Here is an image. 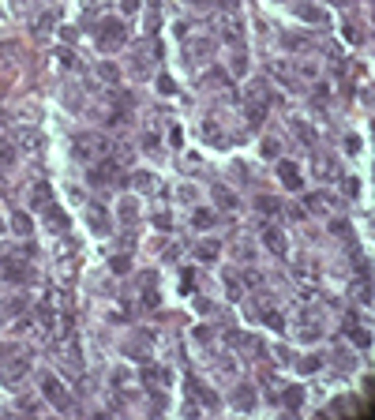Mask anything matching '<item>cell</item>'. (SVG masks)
<instances>
[{
    "mask_svg": "<svg viewBox=\"0 0 375 420\" xmlns=\"http://www.w3.org/2000/svg\"><path fill=\"white\" fill-rule=\"evenodd\" d=\"M53 353L64 360V368H68V371H83V357H79V345H75L72 334H60V338L53 341Z\"/></svg>",
    "mask_w": 375,
    "mask_h": 420,
    "instance_id": "1",
    "label": "cell"
},
{
    "mask_svg": "<svg viewBox=\"0 0 375 420\" xmlns=\"http://www.w3.org/2000/svg\"><path fill=\"white\" fill-rule=\"evenodd\" d=\"M98 150H109L105 147V139L98 135V131H79L75 135V158H83V161H90Z\"/></svg>",
    "mask_w": 375,
    "mask_h": 420,
    "instance_id": "2",
    "label": "cell"
},
{
    "mask_svg": "<svg viewBox=\"0 0 375 420\" xmlns=\"http://www.w3.org/2000/svg\"><path fill=\"white\" fill-rule=\"evenodd\" d=\"M42 394L49 398L60 413H68V409H72V398L64 394V387H60V379H56V375H42Z\"/></svg>",
    "mask_w": 375,
    "mask_h": 420,
    "instance_id": "3",
    "label": "cell"
},
{
    "mask_svg": "<svg viewBox=\"0 0 375 420\" xmlns=\"http://www.w3.org/2000/svg\"><path fill=\"white\" fill-rule=\"evenodd\" d=\"M120 42H124V26L117 23V19H105V23L98 26V45L101 49H117Z\"/></svg>",
    "mask_w": 375,
    "mask_h": 420,
    "instance_id": "4",
    "label": "cell"
},
{
    "mask_svg": "<svg viewBox=\"0 0 375 420\" xmlns=\"http://www.w3.org/2000/svg\"><path fill=\"white\" fill-rule=\"evenodd\" d=\"M139 285H143V304H147V308H158V274L147 270L139 278Z\"/></svg>",
    "mask_w": 375,
    "mask_h": 420,
    "instance_id": "5",
    "label": "cell"
},
{
    "mask_svg": "<svg viewBox=\"0 0 375 420\" xmlns=\"http://www.w3.org/2000/svg\"><path fill=\"white\" fill-rule=\"evenodd\" d=\"M334 206H338V199H334V195H326V192L308 195V210H312V214H330Z\"/></svg>",
    "mask_w": 375,
    "mask_h": 420,
    "instance_id": "6",
    "label": "cell"
},
{
    "mask_svg": "<svg viewBox=\"0 0 375 420\" xmlns=\"http://www.w3.org/2000/svg\"><path fill=\"white\" fill-rule=\"evenodd\" d=\"M278 177H282V184L289 188V192H300V173H296L293 161H278Z\"/></svg>",
    "mask_w": 375,
    "mask_h": 420,
    "instance_id": "7",
    "label": "cell"
},
{
    "mask_svg": "<svg viewBox=\"0 0 375 420\" xmlns=\"http://www.w3.org/2000/svg\"><path fill=\"white\" fill-rule=\"evenodd\" d=\"M15 143H19V147H26V150H42L45 147V135H42V131H34V128H23V131H15Z\"/></svg>",
    "mask_w": 375,
    "mask_h": 420,
    "instance_id": "8",
    "label": "cell"
},
{
    "mask_svg": "<svg viewBox=\"0 0 375 420\" xmlns=\"http://www.w3.org/2000/svg\"><path fill=\"white\" fill-rule=\"evenodd\" d=\"M296 15H300L304 23H315V26H326V19H330L323 8H315V4H296Z\"/></svg>",
    "mask_w": 375,
    "mask_h": 420,
    "instance_id": "9",
    "label": "cell"
},
{
    "mask_svg": "<svg viewBox=\"0 0 375 420\" xmlns=\"http://www.w3.org/2000/svg\"><path fill=\"white\" fill-rule=\"evenodd\" d=\"M263 240H266V248H270L274 255H285V252H289V244H285V233H282V229H263Z\"/></svg>",
    "mask_w": 375,
    "mask_h": 420,
    "instance_id": "10",
    "label": "cell"
},
{
    "mask_svg": "<svg viewBox=\"0 0 375 420\" xmlns=\"http://www.w3.org/2000/svg\"><path fill=\"white\" fill-rule=\"evenodd\" d=\"M26 371H30V364H26V360H15V364H4V368H0V379L12 387V383H19V379L26 375Z\"/></svg>",
    "mask_w": 375,
    "mask_h": 420,
    "instance_id": "11",
    "label": "cell"
},
{
    "mask_svg": "<svg viewBox=\"0 0 375 420\" xmlns=\"http://www.w3.org/2000/svg\"><path fill=\"white\" fill-rule=\"evenodd\" d=\"M113 173H117V165H113V161H101V165L90 169V184H98V188L113 184Z\"/></svg>",
    "mask_w": 375,
    "mask_h": 420,
    "instance_id": "12",
    "label": "cell"
},
{
    "mask_svg": "<svg viewBox=\"0 0 375 420\" xmlns=\"http://www.w3.org/2000/svg\"><path fill=\"white\" fill-rule=\"evenodd\" d=\"M143 383H147V387H165L169 383V368L147 364V368H143Z\"/></svg>",
    "mask_w": 375,
    "mask_h": 420,
    "instance_id": "13",
    "label": "cell"
},
{
    "mask_svg": "<svg viewBox=\"0 0 375 420\" xmlns=\"http://www.w3.org/2000/svg\"><path fill=\"white\" fill-rule=\"evenodd\" d=\"M210 195H214V203L222 206V210H236V206H240V199H236L233 192H229V188H222V184H214V188H210Z\"/></svg>",
    "mask_w": 375,
    "mask_h": 420,
    "instance_id": "14",
    "label": "cell"
},
{
    "mask_svg": "<svg viewBox=\"0 0 375 420\" xmlns=\"http://www.w3.org/2000/svg\"><path fill=\"white\" fill-rule=\"evenodd\" d=\"M45 225H49L53 233H64V229H68V214H64L60 206H45Z\"/></svg>",
    "mask_w": 375,
    "mask_h": 420,
    "instance_id": "15",
    "label": "cell"
},
{
    "mask_svg": "<svg viewBox=\"0 0 375 420\" xmlns=\"http://www.w3.org/2000/svg\"><path fill=\"white\" fill-rule=\"evenodd\" d=\"M214 53V42L210 38H195V42H188V60H203V56Z\"/></svg>",
    "mask_w": 375,
    "mask_h": 420,
    "instance_id": "16",
    "label": "cell"
},
{
    "mask_svg": "<svg viewBox=\"0 0 375 420\" xmlns=\"http://www.w3.org/2000/svg\"><path fill=\"white\" fill-rule=\"evenodd\" d=\"M312 169H315V177H323V180H330L334 173H338L334 158H326V154H315V158H312Z\"/></svg>",
    "mask_w": 375,
    "mask_h": 420,
    "instance_id": "17",
    "label": "cell"
},
{
    "mask_svg": "<svg viewBox=\"0 0 375 420\" xmlns=\"http://www.w3.org/2000/svg\"><path fill=\"white\" fill-rule=\"evenodd\" d=\"M218 255H222V244H218V240H203V244H195V259L214 263Z\"/></svg>",
    "mask_w": 375,
    "mask_h": 420,
    "instance_id": "18",
    "label": "cell"
},
{
    "mask_svg": "<svg viewBox=\"0 0 375 420\" xmlns=\"http://www.w3.org/2000/svg\"><path fill=\"white\" fill-rule=\"evenodd\" d=\"M222 30H225V38L229 42H240V34H244V26H240V19L229 12V15H222Z\"/></svg>",
    "mask_w": 375,
    "mask_h": 420,
    "instance_id": "19",
    "label": "cell"
},
{
    "mask_svg": "<svg viewBox=\"0 0 375 420\" xmlns=\"http://www.w3.org/2000/svg\"><path fill=\"white\" fill-rule=\"evenodd\" d=\"M255 402H259V398H255L252 387H236V394H233V405L236 409H255Z\"/></svg>",
    "mask_w": 375,
    "mask_h": 420,
    "instance_id": "20",
    "label": "cell"
},
{
    "mask_svg": "<svg viewBox=\"0 0 375 420\" xmlns=\"http://www.w3.org/2000/svg\"><path fill=\"white\" fill-rule=\"evenodd\" d=\"M12 229H15L19 236H30V233H34V222H30V214L15 210V214H12Z\"/></svg>",
    "mask_w": 375,
    "mask_h": 420,
    "instance_id": "21",
    "label": "cell"
},
{
    "mask_svg": "<svg viewBox=\"0 0 375 420\" xmlns=\"http://www.w3.org/2000/svg\"><path fill=\"white\" fill-rule=\"evenodd\" d=\"M214 222H218L214 210H191V229H210Z\"/></svg>",
    "mask_w": 375,
    "mask_h": 420,
    "instance_id": "22",
    "label": "cell"
},
{
    "mask_svg": "<svg viewBox=\"0 0 375 420\" xmlns=\"http://www.w3.org/2000/svg\"><path fill=\"white\" fill-rule=\"evenodd\" d=\"M135 218H139V203H135V199H120V222L124 225H131V222H135Z\"/></svg>",
    "mask_w": 375,
    "mask_h": 420,
    "instance_id": "23",
    "label": "cell"
},
{
    "mask_svg": "<svg viewBox=\"0 0 375 420\" xmlns=\"http://www.w3.org/2000/svg\"><path fill=\"white\" fill-rule=\"evenodd\" d=\"M296 334H300V338H308V341H312V338H319V319H312V315H304V319H300V327H296Z\"/></svg>",
    "mask_w": 375,
    "mask_h": 420,
    "instance_id": "24",
    "label": "cell"
},
{
    "mask_svg": "<svg viewBox=\"0 0 375 420\" xmlns=\"http://www.w3.org/2000/svg\"><path fill=\"white\" fill-rule=\"evenodd\" d=\"M289 128H293V135L300 139V143H308V147H315V131L308 128L304 120H289Z\"/></svg>",
    "mask_w": 375,
    "mask_h": 420,
    "instance_id": "25",
    "label": "cell"
},
{
    "mask_svg": "<svg viewBox=\"0 0 375 420\" xmlns=\"http://www.w3.org/2000/svg\"><path fill=\"white\" fill-rule=\"evenodd\" d=\"M4 278L8 282H23L26 278V266L19 263V259H4Z\"/></svg>",
    "mask_w": 375,
    "mask_h": 420,
    "instance_id": "26",
    "label": "cell"
},
{
    "mask_svg": "<svg viewBox=\"0 0 375 420\" xmlns=\"http://www.w3.org/2000/svg\"><path fill=\"white\" fill-rule=\"evenodd\" d=\"M203 139H207V143H218V147H225V131L218 128L214 120H207V124H203Z\"/></svg>",
    "mask_w": 375,
    "mask_h": 420,
    "instance_id": "27",
    "label": "cell"
},
{
    "mask_svg": "<svg viewBox=\"0 0 375 420\" xmlns=\"http://www.w3.org/2000/svg\"><path fill=\"white\" fill-rule=\"evenodd\" d=\"M229 72H233L236 79H244V75H248V53H233V60H229Z\"/></svg>",
    "mask_w": 375,
    "mask_h": 420,
    "instance_id": "28",
    "label": "cell"
},
{
    "mask_svg": "<svg viewBox=\"0 0 375 420\" xmlns=\"http://www.w3.org/2000/svg\"><path fill=\"white\" fill-rule=\"evenodd\" d=\"M255 206L263 210V214H278V210H282V203H278L274 195H259V199H255Z\"/></svg>",
    "mask_w": 375,
    "mask_h": 420,
    "instance_id": "29",
    "label": "cell"
},
{
    "mask_svg": "<svg viewBox=\"0 0 375 420\" xmlns=\"http://www.w3.org/2000/svg\"><path fill=\"white\" fill-rule=\"evenodd\" d=\"M345 334H349V338H353V341H357V345H360V349H368V345H371V334H368V330H364V327H349V330H345Z\"/></svg>",
    "mask_w": 375,
    "mask_h": 420,
    "instance_id": "30",
    "label": "cell"
},
{
    "mask_svg": "<svg viewBox=\"0 0 375 420\" xmlns=\"http://www.w3.org/2000/svg\"><path fill=\"white\" fill-rule=\"evenodd\" d=\"M131 184L139 192H154V173H131Z\"/></svg>",
    "mask_w": 375,
    "mask_h": 420,
    "instance_id": "31",
    "label": "cell"
},
{
    "mask_svg": "<svg viewBox=\"0 0 375 420\" xmlns=\"http://www.w3.org/2000/svg\"><path fill=\"white\" fill-rule=\"evenodd\" d=\"M49 195H53V188H49V184H45V180H42V184H38V188H34V195H30V203H34V206H42V203H49Z\"/></svg>",
    "mask_w": 375,
    "mask_h": 420,
    "instance_id": "32",
    "label": "cell"
},
{
    "mask_svg": "<svg viewBox=\"0 0 375 420\" xmlns=\"http://www.w3.org/2000/svg\"><path fill=\"white\" fill-rule=\"evenodd\" d=\"M296 368H300L304 375H312V371L323 368V360H319V357H300V360H296Z\"/></svg>",
    "mask_w": 375,
    "mask_h": 420,
    "instance_id": "33",
    "label": "cell"
},
{
    "mask_svg": "<svg viewBox=\"0 0 375 420\" xmlns=\"http://www.w3.org/2000/svg\"><path fill=\"white\" fill-rule=\"evenodd\" d=\"M282 45H285V49H308V38L304 34H285Z\"/></svg>",
    "mask_w": 375,
    "mask_h": 420,
    "instance_id": "34",
    "label": "cell"
},
{
    "mask_svg": "<svg viewBox=\"0 0 375 420\" xmlns=\"http://www.w3.org/2000/svg\"><path fill=\"white\" fill-rule=\"evenodd\" d=\"M342 38H345V42H353V45H360V42H364L360 26H353V23H345V26H342Z\"/></svg>",
    "mask_w": 375,
    "mask_h": 420,
    "instance_id": "35",
    "label": "cell"
},
{
    "mask_svg": "<svg viewBox=\"0 0 375 420\" xmlns=\"http://www.w3.org/2000/svg\"><path fill=\"white\" fill-rule=\"evenodd\" d=\"M109 266H113V274H128L131 270V259H128V255H113Z\"/></svg>",
    "mask_w": 375,
    "mask_h": 420,
    "instance_id": "36",
    "label": "cell"
},
{
    "mask_svg": "<svg viewBox=\"0 0 375 420\" xmlns=\"http://www.w3.org/2000/svg\"><path fill=\"white\" fill-rule=\"evenodd\" d=\"M248 124H252V128H259V124H263V101H252V105H248Z\"/></svg>",
    "mask_w": 375,
    "mask_h": 420,
    "instance_id": "37",
    "label": "cell"
},
{
    "mask_svg": "<svg viewBox=\"0 0 375 420\" xmlns=\"http://www.w3.org/2000/svg\"><path fill=\"white\" fill-rule=\"evenodd\" d=\"M353 297H357L360 304H368V297H371V289H368V278H360L357 285H353Z\"/></svg>",
    "mask_w": 375,
    "mask_h": 420,
    "instance_id": "38",
    "label": "cell"
},
{
    "mask_svg": "<svg viewBox=\"0 0 375 420\" xmlns=\"http://www.w3.org/2000/svg\"><path fill=\"white\" fill-rule=\"evenodd\" d=\"M300 398H304V390H300V387H285V405H289V409L300 405Z\"/></svg>",
    "mask_w": 375,
    "mask_h": 420,
    "instance_id": "39",
    "label": "cell"
},
{
    "mask_svg": "<svg viewBox=\"0 0 375 420\" xmlns=\"http://www.w3.org/2000/svg\"><path fill=\"white\" fill-rule=\"evenodd\" d=\"M296 75H300V79H315L319 68H315V64H308V60H296Z\"/></svg>",
    "mask_w": 375,
    "mask_h": 420,
    "instance_id": "40",
    "label": "cell"
},
{
    "mask_svg": "<svg viewBox=\"0 0 375 420\" xmlns=\"http://www.w3.org/2000/svg\"><path fill=\"white\" fill-rule=\"evenodd\" d=\"M282 154V143L278 139H263V158H278Z\"/></svg>",
    "mask_w": 375,
    "mask_h": 420,
    "instance_id": "41",
    "label": "cell"
},
{
    "mask_svg": "<svg viewBox=\"0 0 375 420\" xmlns=\"http://www.w3.org/2000/svg\"><path fill=\"white\" fill-rule=\"evenodd\" d=\"M98 75H101L105 83H117V79H120V72L113 68V64H98Z\"/></svg>",
    "mask_w": 375,
    "mask_h": 420,
    "instance_id": "42",
    "label": "cell"
},
{
    "mask_svg": "<svg viewBox=\"0 0 375 420\" xmlns=\"http://www.w3.org/2000/svg\"><path fill=\"white\" fill-rule=\"evenodd\" d=\"M158 94H177V83L169 75H158Z\"/></svg>",
    "mask_w": 375,
    "mask_h": 420,
    "instance_id": "43",
    "label": "cell"
},
{
    "mask_svg": "<svg viewBox=\"0 0 375 420\" xmlns=\"http://www.w3.org/2000/svg\"><path fill=\"white\" fill-rule=\"evenodd\" d=\"M53 23H56V15H42L34 26H38V34H49V26H53Z\"/></svg>",
    "mask_w": 375,
    "mask_h": 420,
    "instance_id": "44",
    "label": "cell"
},
{
    "mask_svg": "<svg viewBox=\"0 0 375 420\" xmlns=\"http://www.w3.org/2000/svg\"><path fill=\"white\" fill-rule=\"evenodd\" d=\"M12 154H15L12 147H0V169H8V165H12Z\"/></svg>",
    "mask_w": 375,
    "mask_h": 420,
    "instance_id": "45",
    "label": "cell"
},
{
    "mask_svg": "<svg viewBox=\"0 0 375 420\" xmlns=\"http://www.w3.org/2000/svg\"><path fill=\"white\" fill-rule=\"evenodd\" d=\"M139 4H143V0H120V12L131 15V12H139Z\"/></svg>",
    "mask_w": 375,
    "mask_h": 420,
    "instance_id": "46",
    "label": "cell"
},
{
    "mask_svg": "<svg viewBox=\"0 0 375 420\" xmlns=\"http://www.w3.org/2000/svg\"><path fill=\"white\" fill-rule=\"evenodd\" d=\"M274 357L282 360V364H289V360H293V353H289V345H278V349H274Z\"/></svg>",
    "mask_w": 375,
    "mask_h": 420,
    "instance_id": "47",
    "label": "cell"
},
{
    "mask_svg": "<svg viewBox=\"0 0 375 420\" xmlns=\"http://www.w3.org/2000/svg\"><path fill=\"white\" fill-rule=\"evenodd\" d=\"M56 60H60L64 68H72V64H75V56H72V49H60V53H56Z\"/></svg>",
    "mask_w": 375,
    "mask_h": 420,
    "instance_id": "48",
    "label": "cell"
},
{
    "mask_svg": "<svg viewBox=\"0 0 375 420\" xmlns=\"http://www.w3.org/2000/svg\"><path fill=\"white\" fill-rule=\"evenodd\" d=\"M23 308H26V300H23V297H15L12 304H8V315H19V311H23Z\"/></svg>",
    "mask_w": 375,
    "mask_h": 420,
    "instance_id": "49",
    "label": "cell"
},
{
    "mask_svg": "<svg viewBox=\"0 0 375 420\" xmlns=\"http://www.w3.org/2000/svg\"><path fill=\"white\" fill-rule=\"evenodd\" d=\"M360 192V184H357V177H345V195H357Z\"/></svg>",
    "mask_w": 375,
    "mask_h": 420,
    "instance_id": "50",
    "label": "cell"
},
{
    "mask_svg": "<svg viewBox=\"0 0 375 420\" xmlns=\"http://www.w3.org/2000/svg\"><path fill=\"white\" fill-rule=\"evenodd\" d=\"M154 225H158V229H169V225H173V218H169V210H165V214H158V218H154Z\"/></svg>",
    "mask_w": 375,
    "mask_h": 420,
    "instance_id": "51",
    "label": "cell"
},
{
    "mask_svg": "<svg viewBox=\"0 0 375 420\" xmlns=\"http://www.w3.org/2000/svg\"><path fill=\"white\" fill-rule=\"evenodd\" d=\"M345 147H349V154H357V150H360V135H349V139H345Z\"/></svg>",
    "mask_w": 375,
    "mask_h": 420,
    "instance_id": "52",
    "label": "cell"
},
{
    "mask_svg": "<svg viewBox=\"0 0 375 420\" xmlns=\"http://www.w3.org/2000/svg\"><path fill=\"white\" fill-rule=\"evenodd\" d=\"M60 38H64V42H75V38H79V30H75V26H64Z\"/></svg>",
    "mask_w": 375,
    "mask_h": 420,
    "instance_id": "53",
    "label": "cell"
},
{
    "mask_svg": "<svg viewBox=\"0 0 375 420\" xmlns=\"http://www.w3.org/2000/svg\"><path fill=\"white\" fill-rule=\"evenodd\" d=\"M195 341H210V327H195Z\"/></svg>",
    "mask_w": 375,
    "mask_h": 420,
    "instance_id": "54",
    "label": "cell"
},
{
    "mask_svg": "<svg viewBox=\"0 0 375 420\" xmlns=\"http://www.w3.org/2000/svg\"><path fill=\"white\" fill-rule=\"evenodd\" d=\"M169 143H173V147H180V143H184V135H180V128H173V131H169Z\"/></svg>",
    "mask_w": 375,
    "mask_h": 420,
    "instance_id": "55",
    "label": "cell"
},
{
    "mask_svg": "<svg viewBox=\"0 0 375 420\" xmlns=\"http://www.w3.org/2000/svg\"><path fill=\"white\" fill-rule=\"evenodd\" d=\"M218 8L222 12H236V0H218Z\"/></svg>",
    "mask_w": 375,
    "mask_h": 420,
    "instance_id": "56",
    "label": "cell"
},
{
    "mask_svg": "<svg viewBox=\"0 0 375 420\" xmlns=\"http://www.w3.org/2000/svg\"><path fill=\"white\" fill-rule=\"evenodd\" d=\"M184 4H191V8H203V4H207V0H184Z\"/></svg>",
    "mask_w": 375,
    "mask_h": 420,
    "instance_id": "57",
    "label": "cell"
},
{
    "mask_svg": "<svg viewBox=\"0 0 375 420\" xmlns=\"http://www.w3.org/2000/svg\"><path fill=\"white\" fill-rule=\"evenodd\" d=\"M334 4H338V8H349V4H353V0H334Z\"/></svg>",
    "mask_w": 375,
    "mask_h": 420,
    "instance_id": "58",
    "label": "cell"
},
{
    "mask_svg": "<svg viewBox=\"0 0 375 420\" xmlns=\"http://www.w3.org/2000/svg\"><path fill=\"white\" fill-rule=\"evenodd\" d=\"M0 229H4V225H0Z\"/></svg>",
    "mask_w": 375,
    "mask_h": 420,
    "instance_id": "59",
    "label": "cell"
}]
</instances>
